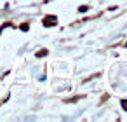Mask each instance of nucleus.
<instances>
[{
	"mask_svg": "<svg viewBox=\"0 0 127 122\" xmlns=\"http://www.w3.org/2000/svg\"><path fill=\"white\" fill-rule=\"evenodd\" d=\"M78 11H80V12H87V7H85V5H80Z\"/></svg>",
	"mask_w": 127,
	"mask_h": 122,
	"instance_id": "obj_4",
	"label": "nucleus"
},
{
	"mask_svg": "<svg viewBox=\"0 0 127 122\" xmlns=\"http://www.w3.org/2000/svg\"><path fill=\"white\" fill-rule=\"evenodd\" d=\"M54 23H56V16H49V18L44 19V25L45 26H54Z\"/></svg>",
	"mask_w": 127,
	"mask_h": 122,
	"instance_id": "obj_1",
	"label": "nucleus"
},
{
	"mask_svg": "<svg viewBox=\"0 0 127 122\" xmlns=\"http://www.w3.org/2000/svg\"><path fill=\"white\" fill-rule=\"evenodd\" d=\"M122 108L127 112V99H122Z\"/></svg>",
	"mask_w": 127,
	"mask_h": 122,
	"instance_id": "obj_3",
	"label": "nucleus"
},
{
	"mask_svg": "<svg viewBox=\"0 0 127 122\" xmlns=\"http://www.w3.org/2000/svg\"><path fill=\"white\" fill-rule=\"evenodd\" d=\"M45 54H47V51H45V49H42V51H38V54H37V56H38V58H42V56H45Z\"/></svg>",
	"mask_w": 127,
	"mask_h": 122,
	"instance_id": "obj_2",
	"label": "nucleus"
}]
</instances>
